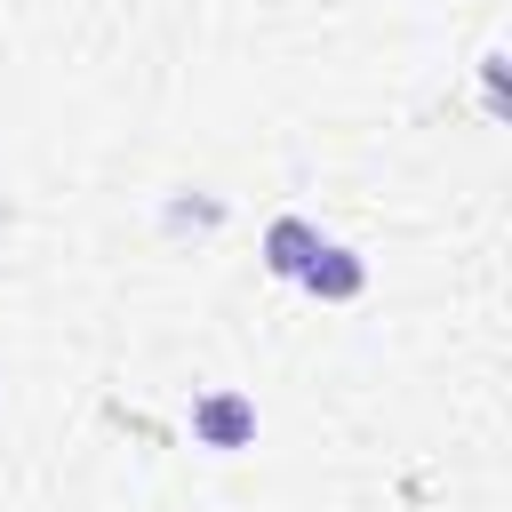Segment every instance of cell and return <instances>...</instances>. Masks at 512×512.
<instances>
[{
    "label": "cell",
    "instance_id": "5",
    "mask_svg": "<svg viewBox=\"0 0 512 512\" xmlns=\"http://www.w3.org/2000/svg\"><path fill=\"white\" fill-rule=\"evenodd\" d=\"M480 80H488V112H504V48L480 56Z\"/></svg>",
    "mask_w": 512,
    "mask_h": 512
},
{
    "label": "cell",
    "instance_id": "4",
    "mask_svg": "<svg viewBox=\"0 0 512 512\" xmlns=\"http://www.w3.org/2000/svg\"><path fill=\"white\" fill-rule=\"evenodd\" d=\"M224 200H168V224H216Z\"/></svg>",
    "mask_w": 512,
    "mask_h": 512
},
{
    "label": "cell",
    "instance_id": "1",
    "mask_svg": "<svg viewBox=\"0 0 512 512\" xmlns=\"http://www.w3.org/2000/svg\"><path fill=\"white\" fill-rule=\"evenodd\" d=\"M192 440H200V448H216V456L256 448V400H248L240 384H208V392L192 400Z\"/></svg>",
    "mask_w": 512,
    "mask_h": 512
},
{
    "label": "cell",
    "instance_id": "2",
    "mask_svg": "<svg viewBox=\"0 0 512 512\" xmlns=\"http://www.w3.org/2000/svg\"><path fill=\"white\" fill-rule=\"evenodd\" d=\"M304 296H320V304H352L360 288H368V256L360 248H344V240H320V256L304 264V280H296Z\"/></svg>",
    "mask_w": 512,
    "mask_h": 512
},
{
    "label": "cell",
    "instance_id": "3",
    "mask_svg": "<svg viewBox=\"0 0 512 512\" xmlns=\"http://www.w3.org/2000/svg\"><path fill=\"white\" fill-rule=\"evenodd\" d=\"M312 256H320V224L312 216H272L264 224V272L272 280H304Z\"/></svg>",
    "mask_w": 512,
    "mask_h": 512
}]
</instances>
